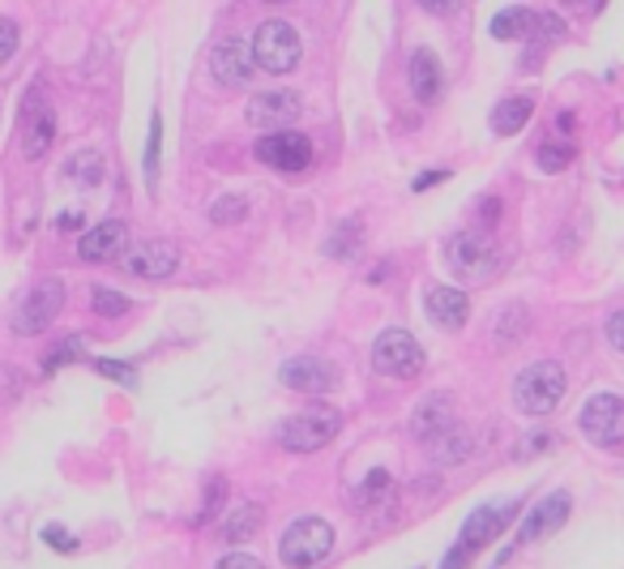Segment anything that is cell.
<instances>
[{
  "label": "cell",
  "instance_id": "8fae6325",
  "mask_svg": "<svg viewBox=\"0 0 624 569\" xmlns=\"http://www.w3.org/2000/svg\"><path fill=\"white\" fill-rule=\"evenodd\" d=\"M278 381L287 390H296V394H312L316 399V394H330L338 386V368L330 360H321V356H300V360H287L278 368Z\"/></svg>",
  "mask_w": 624,
  "mask_h": 569
},
{
  "label": "cell",
  "instance_id": "9c48e42d",
  "mask_svg": "<svg viewBox=\"0 0 624 569\" xmlns=\"http://www.w3.org/2000/svg\"><path fill=\"white\" fill-rule=\"evenodd\" d=\"M582 433L586 442L603 449H616L624 442V399L616 394H594L582 406Z\"/></svg>",
  "mask_w": 624,
  "mask_h": 569
},
{
  "label": "cell",
  "instance_id": "74e56055",
  "mask_svg": "<svg viewBox=\"0 0 624 569\" xmlns=\"http://www.w3.org/2000/svg\"><path fill=\"white\" fill-rule=\"evenodd\" d=\"M547 446H551V437H544V433H539V437H531V442H526V449H522V458H531V454H544Z\"/></svg>",
  "mask_w": 624,
  "mask_h": 569
},
{
  "label": "cell",
  "instance_id": "8992f818",
  "mask_svg": "<svg viewBox=\"0 0 624 569\" xmlns=\"http://www.w3.org/2000/svg\"><path fill=\"white\" fill-rule=\"evenodd\" d=\"M253 60H257L261 74H274V78L291 74L300 65V35H296V26L261 22L257 35H253Z\"/></svg>",
  "mask_w": 624,
  "mask_h": 569
},
{
  "label": "cell",
  "instance_id": "9a60e30c",
  "mask_svg": "<svg viewBox=\"0 0 624 569\" xmlns=\"http://www.w3.org/2000/svg\"><path fill=\"white\" fill-rule=\"evenodd\" d=\"M52 142H56V112H52L47 99L31 94V103L22 108V155L26 159H43L52 150Z\"/></svg>",
  "mask_w": 624,
  "mask_h": 569
},
{
  "label": "cell",
  "instance_id": "484cf974",
  "mask_svg": "<svg viewBox=\"0 0 624 569\" xmlns=\"http://www.w3.org/2000/svg\"><path fill=\"white\" fill-rule=\"evenodd\" d=\"M81 343H86L81 334H69V338H60V347H56V352H52V356L43 360V372H56V368L69 365V360H81V352H86Z\"/></svg>",
  "mask_w": 624,
  "mask_h": 569
},
{
  "label": "cell",
  "instance_id": "3957f363",
  "mask_svg": "<svg viewBox=\"0 0 624 569\" xmlns=\"http://www.w3.org/2000/svg\"><path fill=\"white\" fill-rule=\"evenodd\" d=\"M338 433H343V415L334 406H309V411H296L278 428V442L296 454H312V449L330 446Z\"/></svg>",
  "mask_w": 624,
  "mask_h": 569
},
{
  "label": "cell",
  "instance_id": "ac0fdd59",
  "mask_svg": "<svg viewBox=\"0 0 624 569\" xmlns=\"http://www.w3.org/2000/svg\"><path fill=\"white\" fill-rule=\"evenodd\" d=\"M124 244H129V227H124L120 219H108V223H99V227H90V232L81 236L78 257L90 261V266H103V261H112V257L124 253Z\"/></svg>",
  "mask_w": 624,
  "mask_h": 569
},
{
  "label": "cell",
  "instance_id": "d6a6232c",
  "mask_svg": "<svg viewBox=\"0 0 624 569\" xmlns=\"http://www.w3.org/2000/svg\"><path fill=\"white\" fill-rule=\"evenodd\" d=\"M94 368H99L103 377H112V381H124V386L133 381V365H120V360H99Z\"/></svg>",
  "mask_w": 624,
  "mask_h": 569
},
{
  "label": "cell",
  "instance_id": "ba28073f",
  "mask_svg": "<svg viewBox=\"0 0 624 569\" xmlns=\"http://www.w3.org/2000/svg\"><path fill=\"white\" fill-rule=\"evenodd\" d=\"M60 309H65V287L56 283V279H40V283L26 291V300L13 309V330L26 334V338L43 334Z\"/></svg>",
  "mask_w": 624,
  "mask_h": 569
},
{
  "label": "cell",
  "instance_id": "277c9868",
  "mask_svg": "<svg viewBox=\"0 0 624 569\" xmlns=\"http://www.w3.org/2000/svg\"><path fill=\"white\" fill-rule=\"evenodd\" d=\"M330 548H334L330 523L325 518H300V523L287 527L282 544H278V557H282V566L291 569H312L330 557Z\"/></svg>",
  "mask_w": 624,
  "mask_h": 569
},
{
  "label": "cell",
  "instance_id": "ffe728a7",
  "mask_svg": "<svg viewBox=\"0 0 624 569\" xmlns=\"http://www.w3.org/2000/svg\"><path fill=\"white\" fill-rule=\"evenodd\" d=\"M531 112H535V99H531V94H513V99H501V103L492 108V129H497L501 137H513L517 129H526Z\"/></svg>",
  "mask_w": 624,
  "mask_h": 569
},
{
  "label": "cell",
  "instance_id": "8d00e7d4",
  "mask_svg": "<svg viewBox=\"0 0 624 569\" xmlns=\"http://www.w3.org/2000/svg\"><path fill=\"white\" fill-rule=\"evenodd\" d=\"M441 180H449V171H445V167H428L424 176H415V193H424V189L441 185Z\"/></svg>",
  "mask_w": 624,
  "mask_h": 569
},
{
  "label": "cell",
  "instance_id": "7a4b0ae2",
  "mask_svg": "<svg viewBox=\"0 0 624 569\" xmlns=\"http://www.w3.org/2000/svg\"><path fill=\"white\" fill-rule=\"evenodd\" d=\"M445 261H449V275H458L463 283H483L501 270V248L492 241V232H458L445 244Z\"/></svg>",
  "mask_w": 624,
  "mask_h": 569
},
{
  "label": "cell",
  "instance_id": "2e32d148",
  "mask_svg": "<svg viewBox=\"0 0 624 569\" xmlns=\"http://www.w3.org/2000/svg\"><path fill=\"white\" fill-rule=\"evenodd\" d=\"M180 266V248L171 241H142L133 253H124V270L137 279H167Z\"/></svg>",
  "mask_w": 624,
  "mask_h": 569
},
{
  "label": "cell",
  "instance_id": "83f0119b",
  "mask_svg": "<svg viewBox=\"0 0 624 569\" xmlns=\"http://www.w3.org/2000/svg\"><path fill=\"white\" fill-rule=\"evenodd\" d=\"M158 150H163V116H151V137H146V180H158Z\"/></svg>",
  "mask_w": 624,
  "mask_h": 569
},
{
  "label": "cell",
  "instance_id": "4316f807",
  "mask_svg": "<svg viewBox=\"0 0 624 569\" xmlns=\"http://www.w3.org/2000/svg\"><path fill=\"white\" fill-rule=\"evenodd\" d=\"M386 488H390V476H386V471H368L364 484L355 488V505H377V501L386 497Z\"/></svg>",
  "mask_w": 624,
  "mask_h": 569
},
{
  "label": "cell",
  "instance_id": "7c38bea8",
  "mask_svg": "<svg viewBox=\"0 0 624 569\" xmlns=\"http://www.w3.org/2000/svg\"><path fill=\"white\" fill-rule=\"evenodd\" d=\"M569 510H573L569 492H551V497H544V501H539V505H535V510L522 518L513 548H526V544H539V539H547V535H556V531L565 527Z\"/></svg>",
  "mask_w": 624,
  "mask_h": 569
},
{
  "label": "cell",
  "instance_id": "52a82bcc",
  "mask_svg": "<svg viewBox=\"0 0 624 569\" xmlns=\"http://www.w3.org/2000/svg\"><path fill=\"white\" fill-rule=\"evenodd\" d=\"M372 365L386 377H415L424 368V347L406 330H381L372 343Z\"/></svg>",
  "mask_w": 624,
  "mask_h": 569
},
{
  "label": "cell",
  "instance_id": "603a6c76",
  "mask_svg": "<svg viewBox=\"0 0 624 569\" xmlns=\"http://www.w3.org/2000/svg\"><path fill=\"white\" fill-rule=\"evenodd\" d=\"M65 171H69V180H78V185H86V189H94L99 180H103V159L94 155V150H81V155H74V159L65 163Z\"/></svg>",
  "mask_w": 624,
  "mask_h": 569
},
{
  "label": "cell",
  "instance_id": "4fadbf2b",
  "mask_svg": "<svg viewBox=\"0 0 624 569\" xmlns=\"http://www.w3.org/2000/svg\"><path fill=\"white\" fill-rule=\"evenodd\" d=\"M304 116V103L296 90H270V94H257L248 103V124L253 129H266V133H282L291 121Z\"/></svg>",
  "mask_w": 624,
  "mask_h": 569
},
{
  "label": "cell",
  "instance_id": "44dd1931",
  "mask_svg": "<svg viewBox=\"0 0 624 569\" xmlns=\"http://www.w3.org/2000/svg\"><path fill=\"white\" fill-rule=\"evenodd\" d=\"M531 26H535V13L522 9V4H513V9H501V13L492 18V40H501V43L526 40Z\"/></svg>",
  "mask_w": 624,
  "mask_h": 569
},
{
  "label": "cell",
  "instance_id": "30bf717a",
  "mask_svg": "<svg viewBox=\"0 0 624 569\" xmlns=\"http://www.w3.org/2000/svg\"><path fill=\"white\" fill-rule=\"evenodd\" d=\"M257 159L266 163V167H274V171L300 176V171H309V163H312V142L304 133H291V129L266 133V137L257 142Z\"/></svg>",
  "mask_w": 624,
  "mask_h": 569
},
{
  "label": "cell",
  "instance_id": "6da1fadb",
  "mask_svg": "<svg viewBox=\"0 0 624 569\" xmlns=\"http://www.w3.org/2000/svg\"><path fill=\"white\" fill-rule=\"evenodd\" d=\"M569 390V377L556 360H539V365L522 368L513 381V403L522 415H551Z\"/></svg>",
  "mask_w": 624,
  "mask_h": 569
},
{
  "label": "cell",
  "instance_id": "d590c367",
  "mask_svg": "<svg viewBox=\"0 0 624 569\" xmlns=\"http://www.w3.org/2000/svg\"><path fill=\"white\" fill-rule=\"evenodd\" d=\"M608 343H612L616 352H624V309L608 317Z\"/></svg>",
  "mask_w": 624,
  "mask_h": 569
},
{
  "label": "cell",
  "instance_id": "7402d4cb",
  "mask_svg": "<svg viewBox=\"0 0 624 569\" xmlns=\"http://www.w3.org/2000/svg\"><path fill=\"white\" fill-rule=\"evenodd\" d=\"M257 531H261V505H239V510H232L223 535H227V544H248Z\"/></svg>",
  "mask_w": 624,
  "mask_h": 569
},
{
  "label": "cell",
  "instance_id": "d6986e66",
  "mask_svg": "<svg viewBox=\"0 0 624 569\" xmlns=\"http://www.w3.org/2000/svg\"><path fill=\"white\" fill-rule=\"evenodd\" d=\"M441 60H436V52L432 47H420L415 56H411V90H415V99L420 103H436L441 99Z\"/></svg>",
  "mask_w": 624,
  "mask_h": 569
},
{
  "label": "cell",
  "instance_id": "cb8c5ba5",
  "mask_svg": "<svg viewBox=\"0 0 624 569\" xmlns=\"http://www.w3.org/2000/svg\"><path fill=\"white\" fill-rule=\"evenodd\" d=\"M359 241H364V223L352 219V223H338L334 227V236H330V257H355L359 253Z\"/></svg>",
  "mask_w": 624,
  "mask_h": 569
},
{
  "label": "cell",
  "instance_id": "f1b7e54d",
  "mask_svg": "<svg viewBox=\"0 0 624 569\" xmlns=\"http://www.w3.org/2000/svg\"><path fill=\"white\" fill-rule=\"evenodd\" d=\"M94 313H103V317H120L124 309H129V300L120 295V291H112V287H94Z\"/></svg>",
  "mask_w": 624,
  "mask_h": 569
},
{
  "label": "cell",
  "instance_id": "4dcf8cb0",
  "mask_svg": "<svg viewBox=\"0 0 624 569\" xmlns=\"http://www.w3.org/2000/svg\"><path fill=\"white\" fill-rule=\"evenodd\" d=\"M43 539H47L56 553H78V535H69V531L56 527V523H52V527H43Z\"/></svg>",
  "mask_w": 624,
  "mask_h": 569
},
{
  "label": "cell",
  "instance_id": "5bb4252c",
  "mask_svg": "<svg viewBox=\"0 0 624 569\" xmlns=\"http://www.w3.org/2000/svg\"><path fill=\"white\" fill-rule=\"evenodd\" d=\"M257 74V60H253V43H214L210 47V78L219 86H244V81Z\"/></svg>",
  "mask_w": 624,
  "mask_h": 569
},
{
  "label": "cell",
  "instance_id": "5b68a950",
  "mask_svg": "<svg viewBox=\"0 0 624 569\" xmlns=\"http://www.w3.org/2000/svg\"><path fill=\"white\" fill-rule=\"evenodd\" d=\"M509 518H513V505H483V510H475L467 518V527H463V535H458V544H454L449 557L441 561V569H467L470 557H475L479 548H488V544L509 527Z\"/></svg>",
  "mask_w": 624,
  "mask_h": 569
},
{
  "label": "cell",
  "instance_id": "e575fe53",
  "mask_svg": "<svg viewBox=\"0 0 624 569\" xmlns=\"http://www.w3.org/2000/svg\"><path fill=\"white\" fill-rule=\"evenodd\" d=\"M81 227H86V214H81V210H65V214L56 219V232H65V236H69V232H81Z\"/></svg>",
  "mask_w": 624,
  "mask_h": 569
},
{
  "label": "cell",
  "instance_id": "1f68e13d",
  "mask_svg": "<svg viewBox=\"0 0 624 569\" xmlns=\"http://www.w3.org/2000/svg\"><path fill=\"white\" fill-rule=\"evenodd\" d=\"M13 52H18V22L0 18V65L13 60Z\"/></svg>",
  "mask_w": 624,
  "mask_h": 569
},
{
  "label": "cell",
  "instance_id": "e0dca14e",
  "mask_svg": "<svg viewBox=\"0 0 624 569\" xmlns=\"http://www.w3.org/2000/svg\"><path fill=\"white\" fill-rule=\"evenodd\" d=\"M424 309H428V317L436 330H463L470 317V300L463 287H432L428 295H424Z\"/></svg>",
  "mask_w": 624,
  "mask_h": 569
},
{
  "label": "cell",
  "instance_id": "836d02e7",
  "mask_svg": "<svg viewBox=\"0 0 624 569\" xmlns=\"http://www.w3.org/2000/svg\"><path fill=\"white\" fill-rule=\"evenodd\" d=\"M214 569H266L257 557H248V553H232V557H223Z\"/></svg>",
  "mask_w": 624,
  "mask_h": 569
},
{
  "label": "cell",
  "instance_id": "f546056e",
  "mask_svg": "<svg viewBox=\"0 0 624 569\" xmlns=\"http://www.w3.org/2000/svg\"><path fill=\"white\" fill-rule=\"evenodd\" d=\"M535 159H539V167H544V171H565V167H569V159H573V146H551V142H544Z\"/></svg>",
  "mask_w": 624,
  "mask_h": 569
},
{
  "label": "cell",
  "instance_id": "d4e9b609",
  "mask_svg": "<svg viewBox=\"0 0 624 569\" xmlns=\"http://www.w3.org/2000/svg\"><path fill=\"white\" fill-rule=\"evenodd\" d=\"M244 214H248V202H244V198H235V193H227V198H219V202L210 205V223H219V227L244 223Z\"/></svg>",
  "mask_w": 624,
  "mask_h": 569
}]
</instances>
